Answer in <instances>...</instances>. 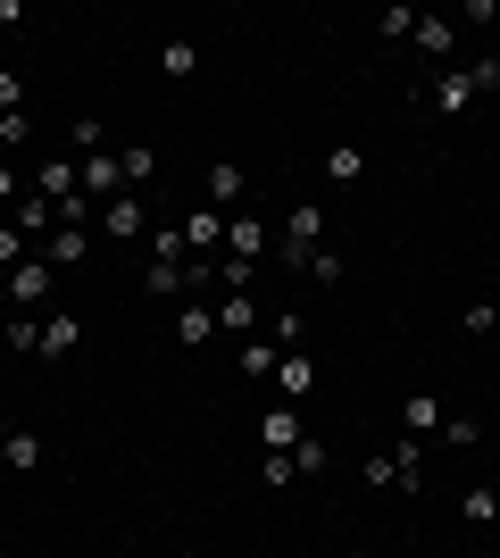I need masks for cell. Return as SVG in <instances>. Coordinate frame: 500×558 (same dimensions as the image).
<instances>
[{
    "mask_svg": "<svg viewBox=\"0 0 500 558\" xmlns=\"http://www.w3.org/2000/svg\"><path fill=\"white\" fill-rule=\"evenodd\" d=\"M492 442H500V434H492Z\"/></svg>",
    "mask_w": 500,
    "mask_h": 558,
    "instance_id": "f35d334b",
    "label": "cell"
},
{
    "mask_svg": "<svg viewBox=\"0 0 500 558\" xmlns=\"http://www.w3.org/2000/svg\"><path fill=\"white\" fill-rule=\"evenodd\" d=\"M276 359H284V350H276V342H259V333H251V342L234 350V367L251 375V384H276Z\"/></svg>",
    "mask_w": 500,
    "mask_h": 558,
    "instance_id": "44dd1931",
    "label": "cell"
},
{
    "mask_svg": "<svg viewBox=\"0 0 500 558\" xmlns=\"http://www.w3.org/2000/svg\"><path fill=\"white\" fill-rule=\"evenodd\" d=\"M159 68L175 75V84H192V75H200V43H167V50H159Z\"/></svg>",
    "mask_w": 500,
    "mask_h": 558,
    "instance_id": "cb8c5ba5",
    "label": "cell"
},
{
    "mask_svg": "<svg viewBox=\"0 0 500 558\" xmlns=\"http://www.w3.org/2000/svg\"><path fill=\"white\" fill-rule=\"evenodd\" d=\"M0 466H9V475H34V466H42V434L9 425V434H0Z\"/></svg>",
    "mask_w": 500,
    "mask_h": 558,
    "instance_id": "9a60e30c",
    "label": "cell"
},
{
    "mask_svg": "<svg viewBox=\"0 0 500 558\" xmlns=\"http://www.w3.org/2000/svg\"><path fill=\"white\" fill-rule=\"evenodd\" d=\"M251 326H259L251 292H225V301H217V333H225V342H251Z\"/></svg>",
    "mask_w": 500,
    "mask_h": 558,
    "instance_id": "e0dca14e",
    "label": "cell"
},
{
    "mask_svg": "<svg viewBox=\"0 0 500 558\" xmlns=\"http://www.w3.org/2000/svg\"><path fill=\"white\" fill-rule=\"evenodd\" d=\"M417 17H426V9H383L376 34H383V43H408V34H417Z\"/></svg>",
    "mask_w": 500,
    "mask_h": 558,
    "instance_id": "4316f807",
    "label": "cell"
},
{
    "mask_svg": "<svg viewBox=\"0 0 500 558\" xmlns=\"http://www.w3.org/2000/svg\"><path fill=\"white\" fill-rule=\"evenodd\" d=\"M459 326H467V333H500V301H467V308H459Z\"/></svg>",
    "mask_w": 500,
    "mask_h": 558,
    "instance_id": "4dcf8cb0",
    "label": "cell"
},
{
    "mask_svg": "<svg viewBox=\"0 0 500 558\" xmlns=\"http://www.w3.org/2000/svg\"><path fill=\"white\" fill-rule=\"evenodd\" d=\"M276 392H284L292 409L317 400V359H309V350H284V359H276Z\"/></svg>",
    "mask_w": 500,
    "mask_h": 558,
    "instance_id": "30bf717a",
    "label": "cell"
},
{
    "mask_svg": "<svg viewBox=\"0 0 500 558\" xmlns=\"http://www.w3.org/2000/svg\"><path fill=\"white\" fill-rule=\"evenodd\" d=\"M408 43H417V59H434V68H451V43H459V25H451V17H434V9H426Z\"/></svg>",
    "mask_w": 500,
    "mask_h": 558,
    "instance_id": "5bb4252c",
    "label": "cell"
},
{
    "mask_svg": "<svg viewBox=\"0 0 500 558\" xmlns=\"http://www.w3.org/2000/svg\"><path fill=\"white\" fill-rule=\"evenodd\" d=\"M301 442H309V425H301V409H292V400L259 409V450H301Z\"/></svg>",
    "mask_w": 500,
    "mask_h": 558,
    "instance_id": "ba28073f",
    "label": "cell"
},
{
    "mask_svg": "<svg viewBox=\"0 0 500 558\" xmlns=\"http://www.w3.org/2000/svg\"><path fill=\"white\" fill-rule=\"evenodd\" d=\"M42 342V317H9V350H34Z\"/></svg>",
    "mask_w": 500,
    "mask_h": 558,
    "instance_id": "e575fe53",
    "label": "cell"
},
{
    "mask_svg": "<svg viewBox=\"0 0 500 558\" xmlns=\"http://www.w3.org/2000/svg\"><path fill=\"white\" fill-rule=\"evenodd\" d=\"M143 292H184V267H143Z\"/></svg>",
    "mask_w": 500,
    "mask_h": 558,
    "instance_id": "836d02e7",
    "label": "cell"
},
{
    "mask_svg": "<svg viewBox=\"0 0 500 558\" xmlns=\"http://www.w3.org/2000/svg\"><path fill=\"white\" fill-rule=\"evenodd\" d=\"M200 184H209V209H217V217L251 209V175H242L234 159H209V167H200Z\"/></svg>",
    "mask_w": 500,
    "mask_h": 558,
    "instance_id": "277c9868",
    "label": "cell"
},
{
    "mask_svg": "<svg viewBox=\"0 0 500 558\" xmlns=\"http://www.w3.org/2000/svg\"><path fill=\"white\" fill-rule=\"evenodd\" d=\"M459 517H467V525H492V517H500V492L492 484H467V492H459Z\"/></svg>",
    "mask_w": 500,
    "mask_h": 558,
    "instance_id": "603a6c76",
    "label": "cell"
},
{
    "mask_svg": "<svg viewBox=\"0 0 500 558\" xmlns=\"http://www.w3.org/2000/svg\"><path fill=\"white\" fill-rule=\"evenodd\" d=\"M17 201H25V184L9 175V167H0V209H17Z\"/></svg>",
    "mask_w": 500,
    "mask_h": 558,
    "instance_id": "8d00e7d4",
    "label": "cell"
},
{
    "mask_svg": "<svg viewBox=\"0 0 500 558\" xmlns=\"http://www.w3.org/2000/svg\"><path fill=\"white\" fill-rule=\"evenodd\" d=\"M42 301H50V258L34 251L25 267H9V308H17V317H34Z\"/></svg>",
    "mask_w": 500,
    "mask_h": 558,
    "instance_id": "8992f818",
    "label": "cell"
},
{
    "mask_svg": "<svg viewBox=\"0 0 500 558\" xmlns=\"http://www.w3.org/2000/svg\"><path fill=\"white\" fill-rule=\"evenodd\" d=\"M301 276H309V283H342L351 267H342V251H309V267H301Z\"/></svg>",
    "mask_w": 500,
    "mask_h": 558,
    "instance_id": "f546056e",
    "label": "cell"
},
{
    "mask_svg": "<svg viewBox=\"0 0 500 558\" xmlns=\"http://www.w3.org/2000/svg\"><path fill=\"white\" fill-rule=\"evenodd\" d=\"M9 226H17V233H25V242H42V233H50V226H59V209H50L42 192L25 184V201H17V209H9Z\"/></svg>",
    "mask_w": 500,
    "mask_h": 558,
    "instance_id": "2e32d148",
    "label": "cell"
},
{
    "mask_svg": "<svg viewBox=\"0 0 500 558\" xmlns=\"http://www.w3.org/2000/svg\"><path fill=\"white\" fill-rule=\"evenodd\" d=\"M401 425H408V442L442 434V400H434V392H408V400H401Z\"/></svg>",
    "mask_w": 500,
    "mask_h": 558,
    "instance_id": "ac0fdd59",
    "label": "cell"
},
{
    "mask_svg": "<svg viewBox=\"0 0 500 558\" xmlns=\"http://www.w3.org/2000/svg\"><path fill=\"white\" fill-rule=\"evenodd\" d=\"M68 142L84 150V159H100V150H109V125H100V117H75V125H68Z\"/></svg>",
    "mask_w": 500,
    "mask_h": 558,
    "instance_id": "d4e9b609",
    "label": "cell"
},
{
    "mask_svg": "<svg viewBox=\"0 0 500 558\" xmlns=\"http://www.w3.org/2000/svg\"><path fill=\"white\" fill-rule=\"evenodd\" d=\"M184 242H192V258H209V251H217V242H225V217H217V209H209V201H200V209H192V217H184Z\"/></svg>",
    "mask_w": 500,
    "mask_h": 558,
    "instance_id": "ffe728a7",
    "label": "cell"
},
{
    "mask_svg": "<svg viewBox=\"0 0 500 558\" xmlns=\"http://www.w3.org/2000/svg\"><path fill=\"white\" fill-rule=\"evenodd\" d=\"M326 466H333V450L317 442V434H309V442H301V450H292V475H326Z\"/></svg>",
    "mask_w": 500,
    "mask_h": 558,
    "instance_id": "f1b7e54d",
    "label": "cell"
},
{
    "mask_svg": "<svg viewBox=\"0 0 500 558\" xmlns=\"http://www.w3.org/2000/svg\"><path fill=\"white\" fill-rule=\"evenodd\" d=\"M476 100H484L476 68H434V84L417 93V109H426V117H467Z\"/></svg>",
    "mask_w": 500,
    "mask_h": 558,
    "instance_id": "3957f363",
    "label": "cell"
},
{
    "mask_svg": "<svg viewBox=\"0 0 500 558\" xmlns=\"http://www.w3.org/2000/svg\"><path fill=\"white\" fill-rule=\"evenodd\" d=\"M93 242H100L93 226H50V233H42V258H50V267H84V258H93Z\"/></svg>",
    "mask_w": 500,
    "mask_h": 558,
    "instance_id": "8fae6325",
    "label": "cell"
},
{
    "mask_svg": "<svg viewBox=\"0 0 500 558\" xmlns=\"http://www.w3.org/2000/svg\"><path fill=\"white\" fill-rule=\"evenodd\" d=\"M25 258H34V242H25V233L0 217V276H9V267H25Z\"/></svg>",
    "mask_w": 500,
    "mask_h": 558,
    "instance_id": "484cf974",
    "label": "cell"
},
{
    "mask_svg": "<svg viewBox=\"0 0 500 558\" xmlns=\"http://www.w3.org/2000/svg\"><path fill=\"white\" fill-rule=\"evenodd\" d=\"M259 484H267V492H284V484H301V475H292V450H267V459H259Z\"/></svg>",
    "mask_w": 500,
    "mask_h": 558,
    "instance_id": "83f0119b",
    "label": "cell"
},
{
    "mask_svg": "<svg viewBox=\"0 0 500 558\" xmlns=\"http://www.w3.org/2000/svg\"><path fill=\"white\" fill-rule=\"evenodd\" d=\"M17 25H25V9H17V0H0V34H17Z\"/></svg>",
    "mask_w": 500,
    "mask_h": 558,
    "instance_id": "74e56055",
    "label": "cell"
},
{
    "mask_svg": "<svg viewBox=\"0 0 500 558\" xmlns=\"http://www.w3.org/2000/svg\"><path fill=\"white\" fill-rule=\"evenodd\" d=\"M25 142H34V117L9 109V117H0V150H25Z\"/></svg>",
    "mask_w": 500,
    "mask_h": 558,
    "instance_id": "1f68e13d",
    "label": "cell"
},
{
    "mask_svg": "<svg viewBox=\"0 0 500 558\" xmlns=\"http://www.w3.org/2000/svg\"><path fill=\"white\" fill-rule=\"evenodd\" d=\"M9 109H25V75L17 68H0V117H9Z\"/></svg>",
    "mask_w": 500,
    "mask_h": 558,
    "instance_id": "d6a6232c",
    "label": "cell"
},
{
    "mask_svg": "<svg viewBox=\"0 0 500 558\" xmlns=\"http://www.w3.org/2000/svg\"><path fill=\"white\" fill-rule=\"evenodd\" d=\"M175 342H184V350H209L217 342V301L184 292V308H175Z\"/></svg>",
    "mask_w": 500,
    "mask_h": 558,
    "instance_id": "9c48e42d",
    "label": "cell"
},
{
    "mask_svg": "<svg viewBox=\"0 0 500 558\" xmlns=\"http://www.w3.org/2000/svg\"><path fill=\"white\" fill-rule=\"evenodd\" d=\"M267 251H276V233L259 226V209H234V217H225V258H251V267H259Z\"/></svg>",
    "mask_w": 500,
    "mask_h": 558,
    "instance_id": "52a82bcc",
    "label": "cell"
},
{
    "mask_svg": "<svg viewBox=\"0 0 500 558\" xmlns=\"http://www.w3.org/2000/svg\"><path fill=\"white\" fill-rule=\"evenodd\" d=\"M100 242H134V233H150V201L143 192H118V201H109V209H100Z\"/></svg>",
    "mask_w": 500,
    "mask_h": 558,
    "instance_id": "5b68a950",
    "label": "cell"
},
{
    "mask_svg": "<svg viewBox=\"0 0 500 558\" xmlns=\"http://www.w3.org/2000/svg\"><path fill=\"white\" fill-rule=\"evenodd\" d=\"M358 175H367V150H358V142H333L326 150V184H358Z\"/></svg>",
    "mask_w": 500,
    "mask_h": 558,
    "instance_id": "7402d4cb",
    "label": "cell"
},
{
    "mask_svg": "<svg viewBox=\"0 0 500 558\" xmlns=\"http://www.w3.org/2000/svg\"><path fill=\"white\" fill-rule=\"evenodd\" d=\"M358 484H367V492H417V484H426V450H417V442L367 450V459H358Z\"/></svg>",
    "mask_w": 500,
    "mask_h": 558,
    "instance_id": "6da1fadb",
    "label": "cell"
},
{
    "mask_svg": "<svg viewBox=\"0 0 500 558\" xmlns=\"http://www.w3.org/2000/svg\"><path fill=\"white\" fill-rule=\"evenodd\" d=\"M309 251H326V209H317V201H292L284 226H276V258L301 276V267H309Z\"/></svg>",
    "mask_w": 500,
    "mask_h": 558,
    "instance_id": "7a4b0ae2",
    "label": "cell"
},
{
    "mask_svg": "<svg viewBox=\"0 0 500 558\" xmlns=\"http://www.w3.org/2000/svg\"><path fill=\"white\" fill-rule=\"evenodd\" d=\"M68 350H84V317H75V308H50V317H42V342H34V359H68Z\"/></svg>",
    "mask_w": 500,
    "mask_h": 558,
    "instance_id": "7c38bea8",
    "label": "cell"
},
{
    "mask_svg": "<svg viewBox=\"0 0 500 558\" xmlns=\"http://www.w3.org/2000/svg\"><path fill=\"white\" fill-rule=\"evenodd\" d=\"M118 175H125V192H150V175H159V150H150V142H125V150H118Z\"/></svg>",
    "mask_w": 500,
    "mask_h": 558,
    "instance_id": "d6986e66",
    "label": "cell"
},
{
    "mask_svg": "<svg viewBox=\"0 0 500 558\" xmlns=\"http://www.w3.org/2000/svg\"><path fill=\"white\" fill-rule=\"evenodd\" d=\"M267 342H276V350H301V308H284V317H276V333H267Z\"/></svg>",
    "mask_w": 500,
    "mask_h": 558,
    "instance_id": "d590c367",
    "label": "cell"
},
{
    "mask_svg": "<svg viewBox=\"0 0 500 558\" xmlns=\"http://www.w3.org/2000/svg\"><path fill=\"white\" fill-rule=\"evenodd\" d=\"M34 192H42L50 209H68L75 192H84V175H75V159H42V167H34Z\"/></svg>",
    "mask_w": 500,
    "mask_h": 558,
    "instance_id": "4fadbf2b",
    "label": "cell"
}]
</instances>
